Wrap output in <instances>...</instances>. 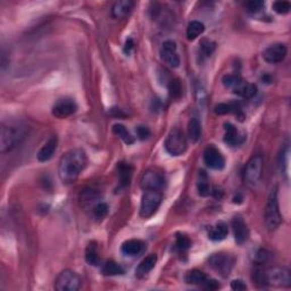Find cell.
Here are the masks:
<instances>
[{
	"label": "cell",
	"mask_w": 291,
	"mask_h": 291,
	"mask_svg": "<svg viewBox=\"0 0 291 291\" xmlns=\"http://www.w3.org/2000/svg\"><path fill=\"white\" fill-rule=\"evenodd\" d=\"M88 165L86 151L75 148L71 149L61 157L58 164V176L62 182L72 183L80 177Z\"/></svg>",
	"instance_id": "obj_1"
},
{
	"label": "cell",
	"mask_w": 291,
	"mask_h": 291,
	"mask_svg": "<svg viewBox=\"0 0 291 291\" xmlns=\"http://www.w3.org/2000/svg\"><path fill=\"white\" fill-rule=\"evenodd\" d=\"M26 136V127L17 121H7L2 125L0 132V151L6 154L16 148Z\"/></svg>",
	"instance_id": "obj_2"
},
{
	"label": "cell",
	"mask_w": 291,
	"mask_h": 291,
	"mask_svg": "<svg viewBox=\"0 0 291 291\" xmlns=\"http://www.w3.org/2000/svg\"><path fill=\"white\" fill-rule=\"evenodd\" d=\"M222 82L226 89H230L235 95L245 99H252L257 93V87L246 81L239 74H226L223 77Z\"/></svg>",
	"instance_id": "obj_3"
},
{
	"label": "cell",
	"mask_w": 291,
	"mask_h": 291,
	"mask_svg": "<svg viewBox=\"0 0 291 291\" xmlns=\"http://www.w3.org/2000/svg\"><path fill=\"white\" fill-rule=\"evenodd\" d=\"M282 223V215L280 212L279 198H277V187H274L268 195L265 206V225L266 229L273 232L279 229Z\"/></svg>",
	"instance_id": "obj_4"
},
{
	"label": "cell",
	"mask_w": 291,
	"mask_h": 291,
	"mask_svg": "<svg viewBox=\"0 0 291 291\" xmlns=\"http://www.w3.org/2000/svg\"><path fill=\"white\" fill-rule=\"evenodd\" d=\"M264 285L276 286V288H289L291 285V273L284 266H272L263 268Z\"/></svg>",
	"instance_id": "obj_5"
},
{
	"label": "cell",
	"mask_w": 291,
	"mask_h": 291,
	"mask_svg": "<svg viewBox=\"0 0 291 291\" xmlns=\"http://www.w3.org/2000/svg\"><path fill=\"white\" fill-rule=\"evenodd\" d=\"M209 267L222 277H227L236 264V257L227 253H215L212 254L207 259Z\"/></svg>",
	"instance_id": "obj_6"
},
{
	"label": "cell",
	"mask_w": 291,
	"mask_h": 291,
	"mask_svg": "<svg viewBox=\"0 0 291 291\" xmlns=\"http://www.w3.org/2000/svg\"><path fill=\"white\" fill-rule=\"evenodd\" d=\"M163 201V195L157 190H145L141 197L140 216L142 218H150L157 213Z\"/></svg>",
	"instance_id": "obj_7"
},
{
	"label": "cell",
	"mask_w": 291,
	"mask_h": 291,
	"mask_svg": "<svg viewBox=\"0 0 291 291\" xmlns=\"http://www.w3.org/2000/svg\"><path fill=\"white\" fill-rule=\"evenodd\" d=\"M165 150L172 156H181L187 151L188 140L181 129L174 128L167 134L164 142Z\"/></svg>",
	"instance_id": "obj_8"
},
{
	"label": "cell",
	"mask_w": 291,
	"mask_h": 291,
	"mask_svg": "<svg viewBox=\"0 0 291 291\" xmlns=\"http://www.w3.org/2000/svg\"><path fill=\"white\" fill-rule=\"evenodd\" d=\"M264 158L262 155H254L246 164L244 172V181L249 187H256L263 176Z\"/></svg>",
	"instance_id": "obj_9"
},
{
	"label": "cell",
	"mask_w": 291,
	"mask_h": 291,
	"mask_svg": "<svg viewBox=\"0 0 291 291\" xmlns=\"http://www.w3.org/2000/svg\"><path fill=\"white\" fill-rule=\"evenodd\" d=\"M82 280L78 273L72 270H64L57 275L55 280V289L57 291H78L81 288Z\"/></svg>",
	"instance_id": "obj_10"
},
{
	"label": "cell",
	"mask_w": 291,
	"mask_h": 291,
	"mask_svg": "<svg viewBox=\"0 0 291 291\" xmlns=\"http://www.w3.org/2000/svg\"><path fill=\"white\" fill-rule=\"evenodd\" d=\"M166 185L165 174L157 168H149L142 174L140 186L143 190H157L160 191Z\"/></svg>",
	"instance_id": "obj_11"
},
{
	"label": "cell",
	"mask_w": 291,
	"mask_h": 291,
	"mask_svg": "<svg viewBox=\"0 0 291 291\" xmlns=\"http://www.w3.org/2000/svg\"><path fill=\"white\" fill-rule=\"evenodd\" d=\"M204 163L206 166L215 169V171H222L225 167V158L222 155L221 150L216 148L214 145H208L204 150Z\"/></svg>",
	"instance_id": "obj_12"
},
{
	"label": "cell",
	"mask_w": 291,
	"mask_h": 291,
	"mask_svg": "<svg viewBox=\"0 0 291 291\" xmlns=\"http://www.w3.org/2000/svg\"><path fill=\"white\" fill-rule=\"evenodd\" d=\"M160 57L162 60L166 63L168 66H171L172 69H177L180 66V56L178 53L177 43L172 41V40H167L162 44L160 48Z\"/></svg>",
	"instance_id": "obj_13"
},
{
	"label": "cell",
	"mask_w": 291,
	"mask_h": 291,
	"mask_svg": "<svg viewBox=\"0 0 291 291\" xmlns=\"http://www.w3.org/2000/svg\"><path fill=\"white\" fill-rule=\"evenodd\" d=\"M78 110V105L72 98H62L52 106V115L58 119H66Z\"/></svg>",
	"instance_id": "obj_14"
},
{
	"label": "cell",
	"mask_w": 291,
	"mask_h": 291,
	"mask_svg": "<svg viewBox=\"0 0 291 291\" xmlns=\"http://www.w3.org/2000/svg\"><path fill=\"white\" fill-rule=\"evenodd\" d=\"M286 53H288V49L285 44L273 43L263 51V58L268 64H279L284 60Z\"/></svg>",
	"instance_id": "obj_15"
},
{
	"label": "cell",
	"mask_w": 291,
	"mask_h": 291,
	"mask_svg": "<svg viewBox=\"0 0 291 291\" xmlns=\"http://www.w3.org/2000/svg\"><path fill=\"white\" fill-rule=\"evenodd\" d=\"M231 227L232 231H234L236 243L238 245H244L249 238V229L244 218L237 215L232 218Z\"/></svg>",
	"instance_id": "obj_16"
},
{
	"label": "cell",
	"mask_w": 291,
	"mask_h": 291,
	"mask_svg": "<svg viewBox=\"0 0 291 291\" xmlns=\"http://www.w3.org/2000/svg\"><path fill=\"white\" fill-rule=\"evenodd\" d=\"M224 142L231 147L239 146L246 140V134L239 131L236 125L230 122L224 123Z\"/></svg>",
	"instance_id": "obj_17"
},
{
	"label": "cell",
	"mask_w": 291,
	"mask_h": 291,
	"mask_svg": "<svg viewBox=\"0 0 291 291\" xmlns=\"http://www.w3.org/2000/svg\"><path fill=\"white\" fill-rule=\"evenodd\" d=\"M146 245L143 241L139 239H130L124 241L121 246V252L124 255V256L129 257H134L140 255L143 250H145Z\"/></svg>",
	"instance_id": "obj_18"
},
{
	"label": "cell",
	"mask_w": 291,
	"mask_h": 291,
	"mask_svg": "<svg viewBox=\"0 0 291 291\" xmlns=\"http://www.w3.org/2000/svg\"><path fill=\"white\" fill-rule=\"evenodd\" d=\"M58 147V139L56 136H52L49 140L44 143L41 147V149L39 150L37 155L38 160L41 163H46L48 160H50L53 155H55Z\"/></svg>",
	"instance_id": "obj_19"
},
{
	"label": "cell",
	"mask_w": 291,
	"mask_h": 291,
	"mask_svg": "<svg viewBox=\"0 0 291 291\" xmlns=\"http://www.w3.org/2000/svg\"><path fill=\"white\" fill-rule=\"evenodd\" d=\"M134 7V3L131 0H120L111 7V16L116 20H122L130 15Z\"/></svg>",
	"instance_id": "obj_20"
},
{
	"label": "cell",
	"mask_w": 291,
	"mask_h": 291,
	"mask_svg": "<svg viewBox=\"0 0 291 291\" xmlns=\"http://www.w3.org/2000/svg\"><path fill=\"white\" fill-rule=\"evenodd\" d=\"M157 255L150 254L148 256L145 257L139 264L138 267L136 268V275L138 277H143L148 275L149 273L154 270L156 264H157Z\"/></svg>",
	"instance_id": "obj_21"
},
{
	"label": "cell",
	"mask_w": 291,
	"mask_h": 291,
	"mask_svg": "<svg viewBox=\"0 0 291 291\" xmlns=\"http://www.w3.org/2000/svg\"><path fill=\"white\" fill-rule=\"evenodd\" d=\"M215 113L217 115H225L234 113L238 116L240 121H243L245 118V115L243 114V109H241L240 105L237 104V102H229V104L222 102V104H218L215 106Z\"/></svg>",
	"instance_id": "obj_22"
},
{
	"label": "cell",
	"mask_w": 291,
	"mask_h": 291,
	"mask_svg": "<svg viewBox=\"0 0 291 291\" xmlns=\"http://www.w3.org/2000/svg\"><path fill=\"white\" fill-rule=\"evenodd\" d=\"M227 234H229V227L225 224L224 222H218L216 225L212 226L208 230V239L212 241H222L224 240Z\"/></svg>",
	"instance_id": "obj_23"
},
{
	"label": "cell",
	"mask_w": 291,
	"mask_h": 291,
	"mask_svg": "<svg viewBox=\"0 0 291 291\" xmlns=\"http://www.w3.org/2000/svg\"><path fill=\"white\" fill-rule=\"evenodd\" d=\"M118 174L120 179V185L122 187H127L130 185L132 179V173L133 168L129 163H123L121 162L118 165Z\"/></svg>",
	"instance_id": "obj_24"
},
{
	"label": "cell",
	"mask_w": 291,
	"mask_h": 291,
	"mask_svg": "<svg viewBox=\"0 0 291 291\" xmlns=\"http://www.w3.org/2000/svg\"><path fill=\"white\" fill-rule=\"evenodd\" d=\"M197 190L201 197H207L212 194V187H210V181L205 171H199L198 180H197Z\"/></svg>",
	"instance_id": "obj_25"
},
{
	"label": "cell",
	"mask_w": 291,
	"mask_h": 291,
	"mask_svg": "<svg viewBox=\"0 0 291 291\" xmlns=\"http://www.w3.org/2000/svg\"><path fill=\"white\" fill-rule=\"evenodd\" d=\"M203 133V128H201L200 121L197 118H192L189 123H188V138L191 142L199 141Z\"/></svg>",
	"instance_id": "obj_26"
},
{
	"label": "cell",
	"mask_w": 291,
	"mask_h": 291,
	"mask_svg": "<svg viewBox=\"0 0 291 291\" xmlns=\"http://www.w3.org/2000/svg\"><path fill=\"white\" fill-rule=\"evenodd\" d=\"M208 280V276L205 272L200 270H191L187 273L186 282L189 284L194 285H201L205 284V282Z\"/></svg>",
	"instance_id": "obj_27"
},
{
	"label": "cell",
	"mask_w": 291,
	"mask_h": 291,
	"mask_svg": "<svg viewBox=\"0 0 291 291\" xmlns=\"http://www.w3.org/2000/svg\"><path fill=\"white\" fill-rule=\"evenodd\" d=\"M101 273L107 276L122 275L124 274V268L121 266L119 263L114 261H107L104 265L101 266Z\"/></svg>",
	"instance_id": "obj_28"
},
{
	"label": "cell",
	"mask_w": 291,
	"mask_h": 291,
	"mask_svg": "<svg viewBox=\"0 0 291 291\" xmlns=\"http://www.w3.org/2000/svg\"><path fill=\"white\" fill-rule=\"evenodd\" d=\"M113 133L115 136H118L121 140H122L124 143H127V145H132L134 142V138L132 137V134L130 133L129 130L124 127L123 124H114L113 128Z\"/></svg>",
	"instance_id": "obj_29"
},
{
	"label": "cell",
	"mask_w": 291,
	"mask_h": 291,
	"mask_svg": "<svg viewBox=\"0 0 291 291\" xmlns=\"http://www.w3.org/2000/svg\"><path fill=\"white\" fill-rule=\"evenodd\" d=\"M86 261L89 265H92V266L99 265V262H100L99 253H98L97 244L93 243V241L88 245V247L86 249Z\"/></svg>",
	"instance_id": "obj_30"
},
{
	"label": "cell",
	"mask_w": 291,
	"mask_h": 291,
	"mask_svg": "<svg viewBox=\"0 0 291 291\" xmlns=\"http://www.w3.org/2000/svg\"><path fill=\"white\" fill-rule=\"evenodd\" d=\"M205 25L199 21H191L187 28V37L189 40H195L204 33Z\"/></svg>",
	"instance_id": "obj_31"
},
{
	"label": "cell",
	"mask_w": 291,
	"mask_h": 291,
	"mask_svg": "<svg viewBox=\"0 0 291 291\" xmlns=\"http://www.w3.org/2000/svg\"><path fill=\"white\" fill-rule=\"evenodd\" d=\"M289 154H290V149H289V145H285L283 147V149L281 150V154L279 156V167L281 174H284L286 180H288L289 177Z\"/></svg>",
	"instance_id": "obj_32"
},
{
	"label": "cell",
	"mask_w": 291,
	"mask_h": 291,
	"mask_svg": "<svg viewBox=\"0 0 291 291\" xmlns=\"http://www.w3.org/2000/svg\"><path fill=\"white\" fill-rule=\"evenodd\" d=\"M200 46V51L203 53L204 56L206 57H209L212 53L215 51V48H216V43L212 40H208V39H203L199 43Z\"/></svg>",
	"instance_id": "obj_33"
},
{
	"label": "cell",
	"mask_w": 291,
	"mask_h": 291,
	"mask_svg": "<svg viewBox=\"0 0 291 291\" xmlns=\"http://www.w3.org/2000/svg\"><path fill=\"white\" fill-rule=\"evenodd\" d=\"M191 246V241L185 235H178L177 240H176V248L179 250L180 253H186L188 249L190 248Z\"/></svg>",
	"instance_id": "obj_34"
},
{
	"label": "cell",
	"mask_w": 291,
	"mask_h": 291,
	"mask_svg": "<svg viewBox=\"0 0 291 291\" xmlns=\"http://www.w3.org/2000/svg\"><path fill=\"white\" fill-rule=\"evenodd\" d=\"M92 214L97 220H102L108 214V206L105 203H98L92 208Z\"/></svg>",
	"instance_id": "obj_35"
},
{
	"label": "cell",
	"mask_w": 291,
	"mask_h": 291,
	"mask_svg": "<svg viewBox=\"0 0 291 291\" xmlns=\"http://www.w3.org/2000/svg\"><path fill=\"white\" fill-rule=\"evenodd\" d=\"M272 8H273V11L277 13V14L285 15L290 12L291 5H290L289 2H285V0H280V2H275L274 4H273Z\"/></svg>",
	"instance_id": "obj_36"
},
{
	"label": "cell",
	"mask_w": 291,
	"mask_h": 291,
	"mask_svg": "<svg viewBox=\"0 0 291 291\" xmlns=\"http://www.w3.org/2000/svg\"><path fill=\"white\" fill-rule=\"evenodd\" d=\"M168 92L172 98H179L182 93V88L178 80H171L168 83Z\"/></svg>",
	"instance_id": "obj_37"
},
{
	"label": "cell",
	"mask_w": 291,
	"mask_h": 291,
	"mask_svg": "<svg viewBox=\"0 0 291 291\" xmlns=\"http://www.w3.org/2000/svg\"><path fill=\"white\" fill-rule=\"evenodd\" d=\"M245 7L247 12L252 13V14H256V13L261 12L264 7V3L259 2V0H252V2H247L245 4Z\"/></svg>",
	"instance_id": "obj_38"
},
{
	"label": "cell",
	"mask_w": 291,
	"mask_h": 291,
	"mask_svg": "<svg viewBox=\"0 0 291 291\" xmlns=\"http://www.w3.org/2000/svg\"><path fill=\"white\" fill-rule=\"evenodd\" d=\"M271 257V254L265 249H259L258 252L255 255V262L257 265H262L264 263H267L268 259Z\"/></svg>",
	"instance_id": "obj_39"
},
{
	"label": "cell",
	"mask_w": 291,
	"mask_h": 291,
	"mask_svg": "<svg viewBox=\"0 0 291 291\" xmlns=\"http://www.w3.org/2000/svg\"><path fill=\"white\" fill-rule=\"evenodd\" d=\"M150 130L147 128V127H138L137 128V136L138 138L140 139V140H146V139H148L150 137Z\"/></svg>",
	"instance_id": "obj_40"
},
{
	"label": "cell",
	"mask_w": 291,
	"mask_h": 291,
	"mask_svg": "<svg viewBox=\"0 0 291 291\" xmlns=\"http://www.w3.org/2000/svg\"><path fill=\"white\" fill-rule=\"evenodd\" d=\"M231 288L236 291H244V290H247V285H246V283L243 280L237 279L231 282Z\"/></svg>",
	"instance_id": "obj_41"
},
{
	"label": "cell",
	"mask_w": 291,
	"mask_h": 291,
	"mask_svg": "<svg viewBox=\"0 0 291 291\" xmlns=\"http://www.w3.org/2000/svg\"><path fill=\"white\" fill-rule=\"evenodd\" d=\"M203 288L207 289V290H216L220 288V284H218V282L216 280H213V279H209L205 282V284L203 285Z\"/></svg>",
	"instance_id": "obj_42"
},
{
	"label": "cell",
	"mask_w": 291,
	"mask_h": 291,
	"mask_svg": "<svg viewBox=\"0 0 291 291\" xmlns=\"http://www.w3.org/2000/svg\"><path fill=\"white\" fill-rule=\"evenodd\" d=\"M133 48H134L133 40L132 39H128L127 42H125V46H124V52L127 53V55H129V53L131 52V50H132Z\"/></svg>",
	"instance_id": "obj_43"
}]
</instances>
